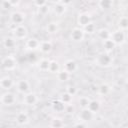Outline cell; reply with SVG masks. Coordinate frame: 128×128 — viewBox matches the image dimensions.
Masks as SVG:
<instances>
[{"mask_svg":"<svg viewBox=\"0 0 128 128\" xmlns=\"http://www.w3.org/2000/svg\"><path fill=\"white\" fill-rule=\"evenodd\" d=\"M95 62H96V64L98 66L103 67V68H107V67H110L112 65V63H113V57L108 52H102V53H100L96 57Z\"/></svg>","mask_w":128,"mask_h":128,"instance_id":"1","label":"cell"},{"mask_svg":"<svg viewBox=\"0 0 128 128\" xmlns=\"http://www.w3.org/2000/svg\"><path fill=\"white\" fill-rule=\"evenodd\" d=\"M12 33H13V37L16 40H24L28 36V29L24 24H20L15 26Z\"/></svg>","mask_w":128,"mask_h":128,"instance_id":"2","label":"cell"},{"mask_svg":"<svg viewBox=\"0 0 128 128\" xmlns=\"http://www.w3.org/2000/svg\"><path fill=\"white\" fill-rule=\"evenodd\" d=\"M1 66L5 71H13L17 66V61L14 56L7 55L1 61Z\"/></svg>","mask_w":128,"mask_h":128,"instance_id":"3","label":"cell"},{"mask_svg":"<svg viewBox=\"0 0 128 128\" xmlns=\"http://www.w3.org/2000/svg\"><path fill=\"white\" fill-rule=\"evenodd\" d=\"M0 102L5 106H12L16 103V96L12 92L6 91L0 96Z\"/></svg>","mask_w":128,"mask_h":128,"instance_id":"4","label":"cell"},{"mask_svg":"<svg viewBox=\"0 0 128 128\" xmlns=\"http://www.w3.org/2000/svg\"><path fill=\"white\" fill-rule=\"evenodd\" d=\"M110 38L113 40V42L116 44V46L117 45H122L125 42V31L117 29L114 32H111Z\"/></svg>","mask_w":128,"mask_h":128,"instance_id":"5","label":"cell"},{"mask_svg":"<svg viewBox=\"0 0 128 128\" xmlns=\"http://www.w3.org/2000/svg\"><path fill=\"white\" fill-rule=\"evenodd\" d=\"M25 14L20 12V11H14L10 14V21L16 25H20V24H23L24 21H25Z\"/></svg>","mask_w":128,"mask_h":128,"instance_id":"6","label":"cell"},{"mask_svg":"<svg viewBox=\"0 0 128 128\" xmlns=\"http://www.w3.org/2000/svg\"><path fill=\"white\" fill-rule=\"evenodd\" d=\"M84 37H85V33L81 27L74 28L70 33V38L74 42H81V41H83Z\"/></svg>","mask_w":128,"mask_h":128,"instance_id":"7","label":"cell"},{"mask_svg":"<svg viewBox=\"0 0 128 128\" xmlns=\"http://www.w3.org/2000/svg\"><path fill=\"white\" fill-rule=\"evenodd\" d=\"M38 102V96L34 92H27L23 96V103L27 106H33Z\"/></svg>","mask_w":128,"mask_h":128,"instance_id":"8","label":"cell"},{"mask_svg":"<svg viewBox=\"0 0 128 128\" xmlns=\"http://www.w3.org/2000/svg\"><path fill=\"white\" fill-rule=\"evenodd\" d=\"M30 88H31V85H30L29 81L26 79H20V80H18V82L16 84V89L21 94H25V93L29 92Z\"/></svg>","mask_w":128,"mask_h":128,"instance_id":"9","label":"cell"},{"mask_svg":"<svg viewBox=\"0 0 128 128\" xmlns=\"http://www.w3.org/2000/svg\"><path fill=\"white\" fill-rule=\"evenodd\" d=\"M14 80L12 77L10 76H4L0 79V87L6 91H9L10 89H12V87L14 86Z\"/></svg>","mask_w":128,"mask_h":128,"instance_id":"10","label":"cell"},{"mask_svg":"<svg viewBox=\"0 0 128 128\" xmlns=\"http://www.w3.org/2000/svg\"><path fill=\"white\" fill-rule=\"evenodd\" d=\"M90 22H91V16H90V14L88 12L79 13V15L77 16V24L81 28H83L85 25H87Z\"/></svg>","mask_w":128,"mask_h":128,"instance_id":"11","label":"cell"},{"mask_svg":"<svg viewBox=\"0 0 128 128\" xmlns=\"http://www.w3.org/2000/svg\"><path fill=\"white\" fill-rule=\"evenodd\" d=\"M40 40L37 39V38H28L26 40V43H25V46L28 50H31V51H35V50H38L39 47H40Z\"/></svg>","mask_w":128,"mask_h":128,"instance_id":"12","label":"cell"},{"mask_svg":"<svg viewBox=\"0 0 128 128\" xmlns=\"http://www.w3.org/2000/svg\"><path fill=\"white\" fill-rule=\"evenodd\" d=\"M93 115H94V114H93L88 108H82L81 111H80V113H79V115H78V118H79L80 121L87 123L88 121L92 120Z\"/></svg>","mask_w":128,"mask_h":128,"instance_id":"13","label":"cell"},{"mask_svg":"<svg viewBox=\"0 0 128 128\" xmlns=\"http://www.w3.org/2000/svg\"><path fill=\"white\" fill-rule=\"evenodd\" d=\"M15 121L18 125L22 126V125H26L29 123V115L24 112V111H20L16 114L15 116Z\"/></svg>","mask_w":128,"mask_h":128,"instance_id":"14","label":"cell"},{"mask_svg":"<svg viewBox=\"0 0 128 128\" xmlns=\"http://www.w3.org/2000/svg\"><path fill=\"white\" fill-rule=\"evenodd\" d=\"M64 70H66L67 72H69L70 74L74 73L77 69H78V65L76 63L75 60H72V59H69V60H66L65 63H64Z\"/></svg>","mask_w":128,"mask_h":128,"instance_id":"15","label":"cell"},{"mask_svg":"<svg viewBox=\"0 0 128 128\" xmlns=\"http://www.w3.org/2000/svg\"><path fill=\"white\" fill-rule=\"evenodd\" d=\"M66 109V105L60 101V100H55L52 102V110L56 113H62Z\"/></svg>","mask_w":128,"mask_h":128,"instance_id":"16","label":"cell"},{"mask_svg":"<svg viewBox=\"0 0 128 128\" xmlns=\"http://www.w3.org/2000/svg\"><path fill=\"white\" fill-rule=\"evenodd\" d=\"M66 10H67V6L64 5V4L61 3V2H59V3H57V4H54V6H53V12H54L57 16H62V15H64L65 12H66Z\"/></svg>","mask_w":128,"mask_h":128,"instance_id":"17","label":"cell"},{"mask_svg":"<svg viewBox=\"0 0 128 128\" xmlns=\"http://www.w3.org/2000/svg\"><path fill=\"white\" fill-rule=\"evenodd\" d=\"M3 46L6 49H13L16 46V39L13 36H7L3 39Z\"/></svg>","mask_w":128,"mask_h":128,"instance_id":"18","label":"cell"},{"mask_svg":"<svg viewBox=\"0 0 128 128\" xmlns=\"http://www.w3.org/2000/svg\"><path fill=\"white\" fill-rule=\"evenodd\" d=\"M102 46H103V48H104V51H105V52L110 53V52H112V51L115 49L116 44L113 42V40H112L111 38H108V39H106V40H103Z\"/></svg>","mask_w":128,"mask_h":128,"instance_id":"19","label":"cell"},{"mask_svg":"<svg viewBox=\"0 0 128 128\" xmlns=\"http://www.w3.org/2000/svg\"><path fill=\"white\" fill-rule=\"evenodd\" d=\"M52 48H53V45H52V42H51V41L45 40V41H41V42H40V47H39V49H40V51H41L42 53H45V54L50 53L51 50H52Z\"/></svg>","mask_w":128,"mask_h":128,"instance_id":"20","label":"cell"},{"mask_svg":"<svg viewBox=\"0 0 128 128\" xmlns=\"http://www.w3.org/2000/svg\"><path fill=\"white\" fill-rule=\"evenodd\" d=\"M87 108H88L93 114H96L97 112H99V110H100V108H101V104H100V102H99L98 100H96V99L90 100L89 103H88Z\"/></svg>","mask_w":128,"mask_h":128,"instance_id":"21","label":"cell"},{"mask_svg":"<svg viewBox=\"0 0 128 128\" xmlns=\"http://www.w3.org/2000/svg\"><path fill=\"white\" fill-rule=\"evenodd\" d=\"M56 75H57V79L59 80V81H61V82H66V81H68L69 79H70V77H71V74L69 73V72H67L66 70H64V69H60L57 73H56Z\"/></svg>","mask_w":128,"mask_h":128,"instance_id":"22","label":"cell"},{"mask_svg":"<svg viewBox=\"0 0 128 128\" xmlns=\"http://www.w3.org/2000/svg\"><path fill=\"white\" fill-rule=\"evenodd\" d=\"M110 35H111V32L110 30H108L107 28H100L98 31H97V36L100 40H106L108 38H110Z\"/></svg>","mask_w":128,"mask_h":128,"instance_id":"23","label":"cell"},{"mask_svg":"<svg viewBox=\"0 0 128 128\" xmlns=\"http://www.w3.org/2000/svg\"><path fill=\"white\" fill-rule=\"evenodd\" d=\"M59 70H60V64H59L56 60H51V61L49 62V69H48V72L53 73V74H56Z\"/></svg>","mask_w":128,"mask_h":128,"instance_id":"24","label":"cell"},{"mask_svg":"<svg viewBox=\"0 0 128 128\" xmlns=\"http://www.w3.org/2000/svg\"><path fill=\"white\" fill-rule=\"evenodd\" d=\"M110 91H111V87L107 83H103L98 87V94H100L102 96L108 95L110 93Z\"/></svg>","mask_w":128,"mask_h":128,"instance_id":"25","label":"cell"},{"mask_svg":"<svg viewBox=\"0 0 128 128\" xmlns=\"http://www.w3.org/2000/svg\"><path fill=\"white\" fill-rule=\"evenodd\" d=\"M72 99H73V96H71V95H70L69 93H67L66 91L63 92V93H61V94H60V98H59V100L62 101L65 105H70L71 102H72Z\"/></svg>","mask_w":128,"mask_h":128,"instance_id":"26","label":"cell"},{"mask_svg":"<svg viewBox=\"0 0 128 128\" xmlns=\"http://www.w3.org/2000/svg\"><path fill=\"white\" fill-rule=\"evenodd\" d=\"M98 5L103 10H108L113 6V0H98Z\"/></svg>","mask_w":128,"mask_h":128,"instance_id":"27","label":"cell"},{"mask_svg":"<svg viewBox=\"0 0 128 128\" xmlns=\"http://www.w3.org/2000/svg\"><path fill=\"white\" fill-rule=\"evenodd\" d=\"M118 27L122 31H126L128 28V18L126 16H121L118 20Z\"/></svg>","mask_w":128,"mask_h":128,"instance_id":"28","label":"cell"},{"mask_svg":"<svg viewBox=\"0 0 128 128\" xmlns=\"http://www.w3.org/2000/svg\"><path fill=\"white\" fill-rule=\"evenodd\" d=\"M49 60L48 59H41L40 61H39V63H38V69L40 70V71H42V72H46V71H48V69H49Z\"/></svg>","mask_w":128,"mask_h":128,"instance_id":"29","label":"cell"},{"mask_svg":"<svg viewBox=\"0 0 128 128\" xmlns=\"http://www.w3.org/2000/svg\"><path fill=\"white\" fill-rule=\"evenodd\" d=\"M58 29H59V27H58V24H57L56 22H50V23H48L47 26H46V31H47L48 33H50V34H55V33H57V32H58Z\"/></svg>","mask_w":128,"mask_h":128,"instance_id":"30","label":"cell"},{"mask_svg":"<svg viewBox=\"0 0 128 128\" xmlns=\"http://www.w3.org/2000/svg\"><path fill=\"white\" fill-rule=\"evenodd\" d=\"M82 29H83L84 33H86V34H93L95 32V30H96V27H95V24L91 21L90 23H88L87 25H85Z\"/></svg>","mask_w":128,"mask_h":128,"instance_id":"31","label":"cell"},{"mask_svg":"<svg viewBox=\"0 0 128 128\" xmlns=\"http://www.w3.org/2000/svg\"><path fill=\"white\" fill-rule=\"evenodd\" d=\"M89 101H90V99H89L87 96H81V97L79 98V100H78L79 107H81V109H82V108H87Z\"/></svg>","mask_w":128,"mask_h":128,"instance_id":"32","label":"cell"},{"mask_svg":"<svg viewBox=\"0 0 128 128\" xmlns=\"http://www.w3.org/2000/svg\"><path fill=\"white\" fill-rule=\"evenodd\" d=\"M63 125H64L63 121H62L60 118H57V117L53 118V119L51 120V122H50V126H51V127H56V128H58V127H62Z\"/></svg>","mask_w":128,"mask_h":128,"instance_id":"33","label":"cell"},{"mask_svg":"<svg viewBox=\"0 0 128 128\" xmlns=\"http://www.w3.org/2000/svg\"><path fill=\"white\" fill-rule=\"evenodd\" d=\"M66 92L69 93L71 96L74 97V96L77 94V88H76L75 86H73V85H68V86L66 87Z\"/></svg>","mask_w":128,"mask_h":128,"instance_id":"34","label":"cell"},{"mask_svg":"<svg viewBox=\"0 0 128 128\" xmlns=\"http://www.w3.org/2000/svg\"><path fill=\"white\" fill-rule=\"evenodd\" d=\"M33 2H34V5L36 7H38V8H40V7H42V6L47 4V0H33Z\"/></svg>","mask_w":128,"mask_h":128,"instance_id":"35","label":"cell"},{"mask_svg":"<svg viewBox=\"0 0 128 128\" xmlns=\"http://www.w3.org/2000/svg\"><path fill=\"white\" fill-rule=\"evenodd\" d=\"M38 10H39V13L40 14H46L48 11H49V7L47 6V4L46 5H44V6H42V7H40V8H38Z\"/></svg>","mask_w":128,"mask_h":128,"instance_id":"36","label":"cell"},{"mask_svg":"<svg viewBox=\"0 0 128 128\" xmlns=\"http://www.w3.org/2000/svg\"><path fill=\"white\" fill-rule=\"evenodd\" d=\"M12 6L10 5V3L8 2V0H3L2 1V8L3 9H5V10H7V9H9V8H11Z\"/></svg>","mask_w":128,"mask_h":128,"instance_id":"37","label":"cell"},{"mask_svg":"<svg viewBox=\"0 0 128 128\" xmlns=\"http://www.w3.org/2000/svg\"><path fill=\"white\" fill-rule=\"evenodd\" d=\"M8 2L10 3V5L12 7H17V6H19L21 0H8Z\"/></svg>","mask_w":128,"mask_h":128,"instance_id":"38","label":"cell"},{"mask_svg":"<svg viewBox=\"0 0 128 128\" xmlns=\"http://www.w3.org/2000/svg\"><path fill=\"white\" fill-rule=\"evenodd\" d=\"M72 1H73V0H61L60 2H61V3H63L64 5L68 6V5H70V4L72 3Z\"/></svg>","mask_w":128,"mask_h":128,"instance_id":"39","label":"cell"},{"mask_svg":"<svg viewBox=\"0 0 128 128\" xmlns=\"http://www.w3.org/2000/svg\"><path fill=\"white\" fill-rule=\"evenodd\" d=\"M49 1H50V2H51L53 5H54V4H57V3H59L61 0H49Z\"/></svg>","mask_w":128,"mask_h":128,"instance_id":"40","label":"cell"}]
</instances>
